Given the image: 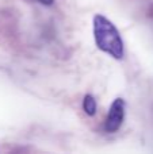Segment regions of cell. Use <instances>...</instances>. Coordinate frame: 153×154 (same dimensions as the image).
Segmentation results:
<instances>
[{"label": "cell", "instance_id": "obj_1", "mask_svg": "<svg viewBox=\"0 0 153 154\" xmlns=\"http://www.w3.org/2000/svg\"><path fill=\"white\" fill-rule=\"evenodd\" d=\"M94 38L98 49L115 60L123 58V41L118 29L113 24V22L100 14L94 16Z\"/></svg>", "mask_w": 153, "mask_h": 154}, {"label": "cell", "instance_id": "obj_2", "mask_svg": "<svg viewBox=\"0 0 153 154\" xmlns=\"http://www.w3.org/2000/svg\"><path fill=\"white\" fill-rule=\"evenodd\" d=\"M125 107H126V104H125L123 99L118 97L113 101L110 109H108V115L105 125V128L107 133H115V131L119 130L125 118Z\"/></svg>", "mask_w": 153, "mask_h": 154}, {"label": "cell", "instance_id": "obj_3", "mask_svg": "<svg viewBox=\"0 0 153 154\" xmlns=\"http://www.w3.org/2000/svg\"><path fill=\"white\" fill-rule=\"evenodd\" d=\"M83 108L88 116H94L96 114V100L92 95H86L83 100Z\"/></svg>", "mask_w": 153, "mask_h": 154}, {"label": "cell", "instance_id": "obj_4", "mask_svg": "<svg viewBox=\"0 0 153 154\" xmlns=\"http://www.w3.org/2000/svg\"><path fill=\"white\" fill-rule=\"evenodd\" d=\"M39 3H42L43 5H52L54 3V0H38Z\"/></svg>", "mask_w": 153, "mask_h": 154}]
</instances>
